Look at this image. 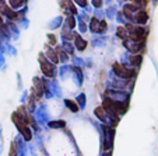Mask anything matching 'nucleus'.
<instances>
[{
	"label": "nucleus",
	"instance_id": "nucleus-1",
	"mask_svg": "<svg viewBox=\"0 0 158 156\" xmlns=\"http://www.w3.org/2000/svg\"><path fill=\"white\" fill-rule=\"evenodd\" d=\"M105 111L110 113V114H116V115H123L126 114V111L129 108V103H119V101H112V100L104 99V103L101 105Z\"/></svg>",
	"mask_w": 158,
	"mask_h": 156
},
{
	"label": "nucleus",
	"instance_id": "nucleus-2",
	"mask_svg": "<svg viewBox=\"0 0 158 156\" xmlns=\"http://www.w3.org/2000/svg\"><path fill=\"white\" fill-rule=\"evenodd\" d=\"M94 113H95L97 118H98L99 121H101L104 125H108V127H112V128H115V127L118 125V123L120 121V117L116 114H110V113H108V111H105L102 107H97L95 110H94Z\"/></svg>",
	"mask_w": 158,
	"mask_h": 156
},
{
	"label": "nucleus",
	"instance_id": "nucleus-3",
	"mask_svg": "<svg viewBox=\"0 0 158 156\" xmlns=\"http://www.w3.org/2000/svg\"><path fill=\"white\" fill-rule=\"evenodd\" d=\"M112 73H114L116 78L126 79V80H133L134 76H136V69L122 65L120 62H115L114 65H112Z\"/></svg>",
	"mask_w": 158,
	"mask_h": 156
},
{
	"label": "nucleus",
	"instance_id": "nucleus-4",
	"mask_svg": "<svg viewBox=\"0 0 158 156\" xmlns=\"http://www.w3.org/2000/svg\"><path fill=\"white\" fill-rule=\"evenodd\" d=\"M102 129V145H104V150H110L114 148V142H115V128L108 125H101Z\"/></svg>",
	"mask_w": 158,
	"mask_h": 156
},
{
	"label": "nucleus",
	"instance_id": "nucleus-5",
	"mask_svg": "<svg viewBox=\"0 0 158 156\" xmlns=\"http://www.w3.org/2000/svg\"><path fill=\"white\" fill-rule=\"evenodd\" d=\"M104 99L119 103H129L130 93H126L125 90H116V89H106L104 91Z\"/></svg>",
	"mask_w": 158,
	"mask_h": 156
},
{
	"label": "nucleus",
	"instance_id": "nucleus-6",
	"mask_svg": "<svg viewBox=\"0 0 158 156\" xmlns=\"http://www.w3.org/2000/svg\"><path fill=\"white\" fill-rule=\"evenodd\" d=\"M11 118L15 124V128H17L18 132H20V135L23 136V139H24V141H31V139H32V131L30 129V127L25 125V124L17 117L15 113L11 115Z\"/></svg>",
	"mask_w": 158,
	"mask_h": 156
},
{
	"label": "nucleus",
	"instance_id": "nucleus-7",
	"mask_svg": "<svg viewBox=\"0 0 158 156\" xmlns=\"http://www.w3.org/2000/svg\"><path fill=\"white\" fill-rule=\"evenodd\" d=\"M39 63H41V70L46 78L49 79H53L55 75H56V69H55V65L52 62H49L44 55H39Z\"/></svg>",
	"mask_w": 158,
	"mask_h": 156
},
{
	"label": "nucleus",
	"instance_id": "nucleus-8",
	"mask_svg": "<svg viewBox=\"0 0 158 156\" xmlns=\"http://www.w3.org/2000/svg\"><path fill=\"white\" fill-rule=\"evenodd\" d=\"M34 115H35V121L39 125H46L49 120V113H48V107L46 105H39L38 110L34 111Z\"/></svg>",
	"mask_w": 158,
	"mask_h": 156
},
{
	"label": "nucleus",
	"instance_id": "nucleus-9",
	"mask_svg": "<svg viewBox=\"0 0 158 156\" xmlns=\"http://www.w3.org/2000/svg\"><path fill=\"white\" fill-rule=\"evenodd\" d=\"M123 45L125 48L127 49L129 52L131 54H139L141 49L144 48V42L143 41H136V39H131V38H127L123 41Z\"/></svg>",
	"mask_w": 158,
	"mask_h": 156
},
{
	"label": "nucleus",
	"instance_id": "nucleus-10",
	"mask_svg": "<svg viewBox=\"0 0 158 156\" xmlns=\"http://www.w3.org/2000/svg\"><path fill=\"white\" fill-rule=\"evenodd\" d=\"M14 148L15 152H17V156H28V146L25 145V141L23 139V136L18 135L17 138L14 139Z\"/></svg>",
	"mask_w": 158,
	"mask_h": 156
},
{
	"label": "nucleus",
	"instance_id": "nucleus-11",
	"mask_svg": "<svg viewBox=\"0 0 158 156\" xmlns=\"http://www.w3.org/2000/svg\"><path fill=\"white\" fill-rule=\"evenodd\" d=\"M32 83H34V91H35V96L36 99L41 96H44L45 93V87H46V83H48V80L46 79H41V78H34L32 79Z\"/></svg>",
	"mask_w": 158,
	"mask_h": 156
},
{
	"label": "nucleus",
	"instance_id": "nucleus-12",
	"mask_svg": "<svg viewBox=\"0 0 158 156\" xmlns=\"http://www.w3.org/2000/svg\"><path fill=\"white\" fill-rule=\"evenodd\" d=\"M0 14L6 16L10 21H15V20H18V17H20L17 11H13L11 7H7V6H4V4L0 6Z\"/></svg>",
	"mask_w": 158,
	"mask_h": 156
},
{
	"label": "nucleus",
	"instance_id": "nucleus-13",
	"mask_svg": "<svg viewBox=\"0 0 158 156\" xmlns=\"http://www.w3.org/2000/svg\"><path fill=\"white\" fill-rule=\"evenodd\" d=\"M133 21H136V23H137V24H140V25L146 24L147 21H148V14H147V11L144 9H140L137 13H136V14H134Z\"/></svg>",
	"mask_w": 158,
	"mask_h": 156
},
{
	"label": "nucleus",
	"instance_id": "nucleus-14",
	"mask_svg": "<svg viewBox=\"0 0 158 156\" xmlns=\"http://www.w3.org/2000/svg\"><path fill=\"white\" fill-rule=\"evenodd\" d=\"M87 41L83 38L81 35H78V34H76L74 35V48L77 49V51H80V52H83V51H85V48H87Z\"/></svg>",
	"mask_w": 158,
	"mask_h": 156
},
{
	"label": "nucleus",
	"instance_id": "nucleus-15",
	"mask_svg": "<svg viewBox=\"0 0 158 156\" xmlns=\"http://www.w3.org/2000/svg\"><path fill=\"white\" fill-rule=\"evenodd\" d=\"M72 73H73V78H74V80H76V84H77V86H81V84H83V72H81V69L77 68V66L72 65Z\"/></svg>",
	"mask_w": 158,
	"mask_h": 156
},
{
	"label": "nucleus",
	"instance_id": "nucleus-16",
	"mask_svg": "<svg viewBox=\"0 0 158 156\" xmlns=\"http://www.w3.org/2000/svg\"><path fill=\"white\" fill-rule=\"evenodd\" d=\"M46 59L49 60V62H52L53 65H56L57 62H59V58H57V52H56V49H52V48H49V47H46Z\"/></svg>",
	"mask_w": 158,
	"mask_h": 156
},
{
	"label": "nucleus",
	"instance_id": "nucleus-17",
	"mask_svg": "<svg viewBox=\"0 0 158 156\" xmlns=\"http://www.w3.org/2000/svg\"><path fill=\"white\" fill-rule=\"evenodd\" d=\"M62 49H63V51H64L67 55H70V56H74V47H73V44H72L70 41H67V39H63Z\"/></svg>",
	"mask_w": 158,
	"mask_h": 156
},
{
	"label": "nucleus",
	"instance_id": "nucleus-18",
	"mask_svg": "<svg viewBox=\"0 0 158 156\" xmlns=\"http://www.w3.org/2000/svg\"><path fill=\"white\" fill-rule=\"evenodd\" d=\"M49 89H51V91H52V94H53V96H57V97L62 96L60 86L57 84L56 80H51V82H49Z\"/></svg>",
	"mask_w": 158,
	"mask_h": 156
},
{
	"label": "nucleus",
	"instance_id": "nucleus-19",
	"mask_svg": "<svg viewBox=\"0 0 158 156\" xmlns=\"http://www.w3.org/2000/svg\"><path fill=\"white\" fill-rule=\"evenodd\" d=\"M99 20H102V18L93 17L91 20H89V30L93 31V33H95V34L99 33Z\"/></svg>",
	"mask_w": 158,
	"mask_h": 156
},
{
	"label": "nucleus",
	"instance_id": "nucleus-20",
	"mask_svg": "<svg viewBox=\"0 0 158 156\" xmlns=\"http://www.w3.org/2000/svg\"><path fill=\"white\" fill-rule=\"evenodd\" d=\"M59 75L62 79H67L70 75H72V66L69 65H63L62 68L59 69Z\"/></svg>",
	"mask_w": 158,
	"mask_h": 156
},
{
	"label": "nucleus",
	"instance_id": "nucleus-21",
	"mask_svg": "<svg viewBox=\"0 0 158 156\" xmlns=\"http://www.w3.org/2000/svg\"><path fill=\"white\" fill-rule=\"evenodd\" d=\"M74 35H76V33H73V30H70V28H67L64 25V28L62 31V38L67 39V41H72V39H74Z\"/></svg>",
	"mask_w": 158,
	"mask_h": 156
},
{
	"label": "nucleus",
	"instance_id": "nucleus-22",
	"mask_svg": "<svg viewBox=\"0 0 158 156\" xmlns=\"http://www.w3.org/2000/svg\"><path fill=\"white\" fill-rule=\"evenodd\" d=\"M46 125H48L49 128H53V129H57V128H64V127H66V121H63V120L48 121V124H46Z\"/></svg>",
	"mask_w": 158,
	"mask_h": 156
},
{
	"label": "nucleus",
	"instance_id": "nucleus-23",
	"mask_svg": "<svg viewBox=\"0 0 158 156\" xmlns=\"http://www.w3.org/2000/svg\"><path fill=\"white\" fill-rule=\"evenodd\" d=\"M64 105L69 108L72 113H77V111L80 110V108H78V105H77V103H76L74 100H70V99H66L64 100Z\"/></svg>",
	"mask_w": 158,
	"mask_h": 156
},
{
	"label": "nucleus",
	"instance_id": "nucleus-24",
	"mask_svg": "<svg viewBox=\"0 0 158 156\" xmlns=\"http://www.w3.org/2000/svg\"><path fill=\"white\" fill-rule=\"evenodd\" d=\"M76 103H77V105H78V108L80 110H84L85 108V104H87V97H85V94L84 93H80L77 96V99H76Z\"/></svg>",
	"mask_w": 158,
	"mask_h": 156
},
{
	"label": "nucleus",
	"instance_id": "nucleus-25",
	"mask_svg": "<svg viewBox=\"0 0 158 156\" xmlns=\"http://www.w3.org/2000/svg\"><path fill=\"white\" fill-rule=\"evenodd\" d=\"M116 34H118V37H119V38H122V39H123V41L129 38V33H127V30H126V27H123V25L118 27Z\"/></svg>",
	"mask_w": 158,
	"mask_h": 156
},
{
	"label": "nucleus",
	"instance_id": "nucleus-26",
	"mask_svg": "<svg viewBox=\"0 0 158 156\" xmlns=\"http://www.w3.org/2000/svg\"><path fill=\"white\" fill-rule=\"evenodd\" d=\"M57 52V58H59V62H66V60L69 59V55L66 54L64 51L62 49V47H59V48H55Z\"/></svg>",
	"mask_w": 158,
	"mask_h": 156
},
{
	"label": "nucleus",
	"instance_id": "nucleus-27",
	"mask_svg": "<svg viewBox=\"0 0 158 156\" xmlns=\"http://www.w3.org/2000/svg\"><path fill=\"white\" fill-rule=\"evenodd\" d=\"M66 27L67 28H70V30H73V28L76 27V20H74V16H72V14H69L67 16V18H66Z\"/></svg>",
	"mask_w": 158,
	"mask_h": 156
},
{
	"label": "nucleus",
	"instance_id": "nucleus-28",
	"mask_svg": "<svg viewBox=\"0 0 158 156\" xmlns=\"http://www.w3.org/2000/svg\"><path fill=\"white\" fill-rule=\"evenodd\" d=\"M10 2V7L11 9H18V7L24 6L27 3V0H9Z\"/></svg>",
	"mask_w": 158,
	"mask_h": 156
},
{
	"label": "nucleus",
	"instance_id": "nucleus-29",
	"mask_svg": "<svg viewBox=\"0 0 158 156\" xmlns=\"http://www.w3.org/2000/svg\"><path fill=\"white\" fill-rule=\"evenodd\" d=\"M35 100H36V97H35V94H31V97H30V104H28V110H30V113H34L35 111Z\"/></svg>",
	"mask_w": 158,
	"mask_h": 156
},
{
	"label": "nucleus",
	"instance_id": "nucleus-30",
	"mask_svg": "<svg viewBox=\"0 0 158 156\" xmlns=\"http://www.w3.org/2000/svg\"><path fill=\"white\" fill-rule=\"evenodd\" d=\"M62 21H63V18H62V17H56V18H53L52 24H49V28H57V27H60V25H62Z\"/></svg>",
	"mask_w": 158,
	"mask_h": 156
},
{
	"label": "nucleus",
	"instance_id": "nucleus-31",
	"mask_svg": "<svg viewBox=\"0 0 158 156\" xmlns=\"http://www.w3.org/2000/svg\"><path fill=\"white\" fill-rule=\"evenodd\" d=\"M106 28H108V24H106V21L102 18V20H99V33L98 34H102V33H105L106 31Z\"/></svg>",
	"mask_w": 158,
	"mask_h": 156
},
{
	"label": "nucleus",
	"instance_id": "nucleus-32",
	"mask_svg": "<svg viewBox=\"0 0 158 156\" xmlns=\"http://www.w3.org/2000/svg\"><path fill=\"white\" fill-rule=\"evenodd\" d=\"M73 63H74V65L73 66H77V68H83L84 66V60L81 59V58H76V56H73Z\"/></svg>",
	"mask_w": 158,
	"mask_h": 156
},
{
	"label": "nucleus",
	"instance_id": "nucleus-33",
	"mask_svg": "<svg viewBox=\"0 0 158 156\" xmlns=\"http://www.w3.org/2000/svg\"><path fill=\"white\" fill-rule=\"evenodd\" d=\"M106 14H108V17H109L110 20H114L115 14H116V9H115V7H110V9H108Z\"/></svg>",
	"mask_w": 158,
	"mask_h": 156
},
{
	"label": "nucleus",
	"instance_id": "nucleus-34",
	"mask_svg": "<svg viewBox=\"0 0 158 156\" xmlns=\"http://www.w3.org/2000/svg\"><path fill=\"white\" fill-rule=\"evenodd\" d=\"M72 2H74L80 7H87V0H72Z\"/></svg>",
	"mask_w": 158,
	"mask_h": 156
},
{
	"label": "nucleus",
	"instance_id": "nucleus-35",
	"mask_svg": "<svg viewBox=\"0 0 158 156\" xmlns=\"http://www.w3.org/2000/svg\"><path fill=\"white\" fill-rule=\"evenodd\" d=\"M93 45L94 47H104L105 42L102 41V39H95V41H93Z\"/></svg>",
	"mask_w": 158,
	"mask_h": 156
},
{
	"label": "nucleus",
	"instance_id": "nucleus-36",
	"mask_svg": "<svg viewBox=\"0 0 158 156\" xmlns=\"http://www.w3.org/2000/svg\"><path fill=\"white\" fill-rule=\"evenodd\" d=\"M93 6L95 7V9H99V7L102 6V0H93Z\"/></svg>",
	"mask_w": 158,
	"mask_h": 156
},
{
	"label": "nucleus",
	"instance_id": "nucleus-37",
	"mask_svg": "<svg viewBox=\"0 0 158 156\" xmlns=\"http://www.w3.org/2000/svg\"><path fill=\"white\" fill-rule=\"evenodd\" d=\"M48 38H49V41H51V45H55V44H56V38H55L53 34H48Z\"/></svg>",
	"mask_w": 158,
	"mask_h": 156
},
{
	"label": "nucleus",
	"instance_id": "nucleus-38",
	"mask_svg": "<svg viewBox=\"0 0 158 156\" xmlns=\"http://www.w3.org/2000/svg\"><path fill=\"white\" fill-rule=\"evenodd\" d=\"M4 66V56H3V52L0 51V69Z\"/></svg>",
	"mask_w": 158,
	"mask_h": 156
},
{
	"label": "nucleus",
	"instance_id": "nucleus-39",
	"mask_svg": "<svg viewBox=\"0 0 158 156\" xmlns=\"http://www.w3.org/2000/svg\"><path fill=\"white\" fill-rule=\"evenodd\" d=\"M27 96H28V91H24V94H23V97H21V103L27 101Z\"/></svg>",
	"mask_w": 158,
	"mask_h": 156
},
{
	"label": "nucleus",
	"instance_id": "nucleus-40",
	"mask_svg": "<svg viewBox=\"0 0 158 156\" xmlns=\"http://www.w3.org/2000/svg\"><path fill=\"white\" fill-rule=\"evenodd\" d=\"M101 156H112V153H110V150H106V152H104Z\"/></svg>",
	"mask_w": 158,
	"mask_h": 156
},
{
	"label": "nucleus",
	"instance_id": "nucleus-41",
	"mask_svg": "<svg viewBox=\"0 0 158 156\" xmlns=\"http://www.w3.org/2000/svg\"><path fill=\"white\" fill-rule=\"evenodd\" d=\"M0 134H2V125H0Z\"/></svg>",
	"mask_w": 158,
	"mask_h": 156
},
{
	"label": "nucleus",
	"instance_id": "nucleus-42",
	"mask_svg": "<svg viewBox=\"0 0 158 156\" xmlns=\"http://www.w3.org/2000/svg\"><path fill=\"white\" fill-rule=\"evenodd\" d=\"M2 150H3V149H2V146H0V152H2Z\"/></svg>",
	"mask_w": 158,
	"mask_h": 156
}]
</instances>
